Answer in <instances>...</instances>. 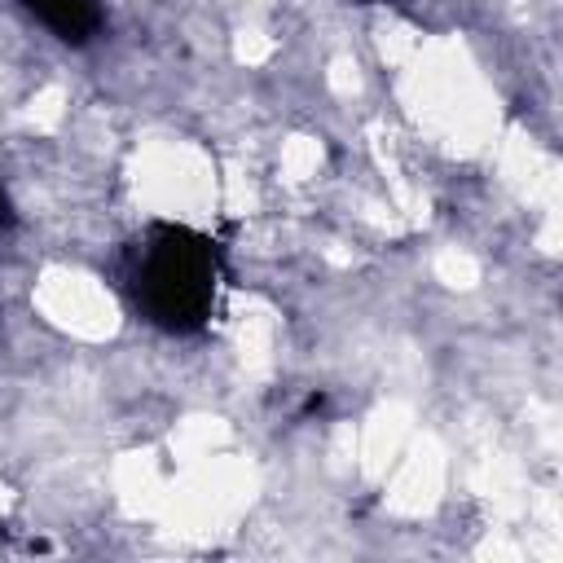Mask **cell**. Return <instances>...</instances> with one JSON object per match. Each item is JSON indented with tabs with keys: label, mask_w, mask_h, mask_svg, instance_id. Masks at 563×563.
Wrapping results in <instances>:
<instances>
[{
	"label": "cell",
	"mask_w": 563,
	"mask_h": 563,
	"mask_svg": "<svg viewBox=\"0 0 563 563\" xmlns=\"http://www.w3.org/2000/svg\"><path fill=\"white\" fill-rule=\"evenodd\" d=\"M18 224V211H13V198H9V189L0 185V229H13Z\"/></svg>",
	"instance_id": "cell-3"
},
{
	"label": "cell",
	"mask_w": 563,
	"mask_h": 563,
	"mask_svg": "<svg viewBox=\"0 0 563 563\" xmlns=\"http://www.w3.org/2000/svg\"><path fill=\"white\" fill-rule=\"evenodd\" d=\"M224 277V246L194 224L150 220L123 251V290L163 334L207 330L220 308Z\"/></svg>",
	"instance_id": "cell-1"
},
{
	"label": "cell",
	"mask_w": 563,
	"mask_h": 563,
	"mask_svg": "<svg viewBox=\"0 0 563 563\" xmlns=\"http://www.w3.org/2000/svg\"><path fill=\"white\" fill-rule=\"evenodd\" d=\"M35 22H44L62 44H88L106 13H101V0H18Z\"/></svg>",
	"instance_id": "cell-2"
}]
</instances>
